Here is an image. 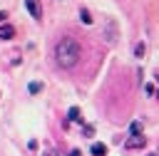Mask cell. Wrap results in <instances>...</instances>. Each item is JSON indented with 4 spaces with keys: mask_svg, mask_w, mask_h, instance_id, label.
Wrapping results in <instances>:
<instances>
[{
    "mask_svg": "<svg viewBox=\"0 0 159 156\" xmlns=\"http://www.w3.org/2000/svg\"><path fill=\"white\" fill-rule=\"evenodd\" d=\"M80 57H82V47H80L77 40H72V37H62V40L55 45V59H57L60 67L72 69V67L80 62Z\"/></svg>",
    "mask_w": 159,
    "mask_h": 156,
    "instance_id": "obj_1",
    "label": "cell"
},
{
    "mask_svg": "<svg viewBox=\"0 0 159 156\" xmlns=\"http://www.w3.org/2000/svg\"><path fill=\"white\" fill-rule=\"evenodd\" d=\"M117 37H119L117 22H114L112 17H107V22H104V40H107V45H114V42H117Z\"/></svg>",
    "mask_w": 159,
    "mask_h": 156,
    "instance_id": "obj_2",
    "label": "cell"
},
{
    "mask_svg": "<svg viewBox=\"0 0 159 156\" xmlns=\"http://www.w3.org/2000/svg\"><path fill=\"white\" fill-rule=\"evenodd\" d=\"M25 7L30 10V15L35 20H42V5H40V0H25Z\"/></svg>",
    "mask_w": 159,
    "mask_h": 156,
    "instance_id": "obj_3",
    "label": "cell"
},
{
    "mask_svg": "<svg viewBox=\"0 0 159 156\" xmlns=\"http://www.w3.org/2000/svg\"><path fill=\"white\" fill-rule=\"evenodd\" d=\"M144 144H147V139H144V136H129V139L124 141V146H127V149H142Z\"/></svg>",
    "mask_w": 159,
    "mask_h": 156,
    "instance_id": "obj_4",
    "label": "cell"
},
{
    "mask_svg": "<svg viewBox=\"0 0 159 156\" xmlns=\"http://www.w3.org/2000/svg\"><path fill=\"white\" fill-rule=\"evenodd\" d=\"M12 37H15V27L7 25V22H2L0 25V40H12Z\"/></svg>",
    "mask_w": 159,
    "mask_h": 156,
    "instance_id": "obj_5",
    "label": "cell"
},
{
    "mask_svg": "<svg viewBox=\"0 0 159 156\" xmlns=\"http://www.w3.org/2000/svg\"><path fill=\"white\" fill-rule=\"evenodd\" d=\"M67 116H70V121H75V124H82V111H80V106H72V109L67 111Z\"/></svg>",
    "mask_w": 159,
    "mask_h": 156,
    "instance_id": "obj_6",
    "label": "cell"
},
{
    "mask_svg": "<svg viewBox=\"0 0 159 156\" xmlns=\"http://www.w3.org/2000/svg\"><path fill=\"white\" fill-rule=\"evenodd\" d=\"M89 154H92V156H107V146L97 141V144H92V149H89Z\"/></svg>",
    "mask_w": 159,
    "mask_h": 156,
    "instance_id": "obj_7",
    "label": "cell"
},
{
    "mask_svg": "<svg viewBox=\"0 0 159 156\" xmlns=\"http://www.w3.org/2000/svg\"><path fill=\"white\" fill-rule=\"evenodd\" d=\"M80 20H82L84 25H92V17H89V10H87V7L80 10Z\"/></svg>",
    "mask_w": 159,
    "mask_h": 156,
    "instance_id": "obj_8",
    "label": "cell"
},
{
    "mask_svg": "<svg viewBox=\"0 0 159 156\" xmlns=\"http://www.w3.org/2000/svg\"><path fill=\"white\" fill-rule=\"evenodd\" d=\"M129 131H132V136H142V121H132Z\"/></svg>",
    "mask_w": 159,
    "mask_h": 156,
    "instance_id": "obj_9",
    "label": "cell"
},
{
    "mask_svg": "<svg viewBox=\"0 0 159 156\" xmlns=\"http://www.w3.org/2000/svg\"><path fill=\"white\" fill-rule=\"evenodd\" d=\"M144 52H147L144 42H137V45H134V57H144Z\"/></svg>",
    "mask_w": 159,
    "mask_h": 156,
    "instance_id": "obj_10",
    "label": "cell"
},
{
    "mask_svg": "<svg viewBox=\"0 0 159 156\" xmlns=\"http://www.w3.org/2000/svg\"><path fill=\"white\" fill-rule=\"evenodd\" d=\"M27 89H30V94H37V92H42V82H30V84H27Z\"/></svg>",
    "mask_w": 159,
    "mask_h": 156,
    "instance_id": "obj_11",
    "label": "cell"
},
{
    "mask_svg": "<svg viewBox=\"0 0 159 156\" xmlns=\"http://www.w3.org/2000/svg\"><path fill=\"white\" fill-rule=\"evenodd\" d=\"M42 156H57V151H55V149H47V151H45Z\"/></svg>",
    "mask_w": 159,
    "mask_h": 156,
    "instance_id": "obj_12",
    "label": "cell"
},
{
    "mask_svg": "<svg viewBox=\"0 0 159 156\" xmlns=\"http://www.w3.org/2000/svg\"><path fill=\"white\" fill-rule=\"evenodd\" d=\"M70 156H82V151H80V149H72V151H70Z\"/></svg>",
    "mask_w": 159,
    "mask_h": 156,
    "instance_id": "obj_13",
    "label": "cell"
},
{
    "mask_svg": "<svg viewBox=\"0 0 159 156\" xmlns=\"http://www.w3.org/2000/svg\"><path fill=\"white\" fill-rule=\"evenodd\" d=\"M5 17H7V15H5L2 10H0V22H5Z\"/></svg>",
    "mask_w": 159,
    "mask_h": 156,
    "instance_id": "obj_14",
    "label": "cell"
},
{
    "mask_svg": "<svg viewBox=\"0 0 159 156\" xmlns=\"http://www.w3.org/2000/svg\"><path fill=\"white\" fill-rule=\"evenodd\" d=\"M149 156H159V154H149Z\"/></svg>",
    "mask_w": 159,
    "mask_h": 156,
    "instance_id": "obj_15",
    "label": "cell"
}]
</instances>
